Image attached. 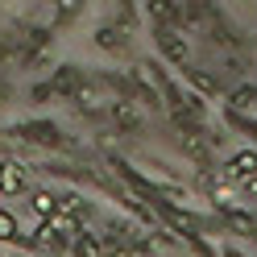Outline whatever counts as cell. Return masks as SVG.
<instances>
[{
	"mask_svg": "<svg viewBox=\"0 0 257 257\" xmlns=\"http://www.w3.org/2000/svg\"><path fill=\"white\" fill-rule=\"evenodd\" d=\"M224 170H228V179H236V183H257V150H236Z\"/></svg>",
	"mask_w": 257,
	"mask_h": 257,
	"instance_id": "cell-1",
	"label": "cell"
},
{
	"mask_svg": "<svg viewBox=\"0 0 257 257\" xmlns=\"http://www.w3.org/2000/svg\"><path fill=\"white\" fill-rule=\"evenodd\" d=\"M21 191H25V166L0 162V195H21Z\"/></svg>",
	"mask_w": 257,
	"mask_h": 257,
	"instance_id": "cell-2",
	"label": "cell"
},
{
	"mask_svg": "<svg viewBox=\"0 0 257 257\" xmlns=\"http://www.w3.org/2000/svg\"><path fill=\"white\" fill-rule=\"evenodd\" d=\"M158 50H162L170 62H183V58H187V42L174 34L170 25H162V29H158Z\"/></svg>",
	"mask_w": 257,
	"mask_h": 257,
	"instance_id": "cell-3",
	"label": "cell"
},
{
	"mask_svg": "<svg viewBox=\"0 0 257 257\" xmlns=\"http://www.w3.org/2000/svg\"><path fill=\"white\" fill-rule=\"evenodd\" d=\"M146 9H150V17L158 25H174L179 21V5H174V0H146Z\"/></svg>",
	"mask_w": 257,
	"mask_h": 257,
	"instance_id": "cell-4",
	"label": "cell"
},
{
	"mask_svg": "<svg viewBox=\"0 0 257 257\" xmlns=\"http://www.w3.org/2000/svg\"><path fill=\"white\" fill-rule=\"evenodd\" d=\"M29 207H34L42 220H50L58 212V195H54V191H34V195H29Z\"/></svg>",
	"mask_w": 257,
	"mask_h": 257,
	"instance_id": "cell-5",
	"label": "cell"
},
{
	"mask_svg": "<svg viewBox=\"0 0 257 257\" xmlns=\"http://www.w3.org/2000/svg\"><path fill=\"white\" fill-rule=\"evenodd\" d=\"M17 236H21V228H17V216L0 207V240H17Z\"/></svg>",
	"mask_w": 257,
	"mask_h": 257,
	"instance_id": "cell-6",
	"label": "cell"
},
{
	"mask_svg": "<svg viewBox=\"0 0 257 257\" xmlns=\"http://www.w3.org/2000/svg\"><path fill=\"white\" fill-rule=\"evenodd\" d=\"M75 253H79V257H100V245H95V236L83 232V236L75 240Z\"/></svg>",
	"mask_w": 257,
	"mask_h": 257,
	"instance_id": "cell-7",
	"label": "cell"
},
{
	"mask_svg": "<svg viewBox=\"0 0 257 257\" xmlns=\"http://www.w3.org/2000/svg\"><path fill=\"white\" fill-rule=\"evenodd\" d=\"M232 104H236L240 112H249V116L257 120V91H240V95H236V100H232Z\"/></svg>",
	"mask_w": 257,
	"mask_h": 257,
	"instance_id": "cell-8",
	"label": "cell"
},
{
	"mask_svg": "<svg viewBox=\"0 0 257 257\" xmlns=\"http://www.w3.org/2000/svg\"><path fill=\"white\" fill-rule=\"evenodd\" d=\"M191 83H195L203 95H212V91H216V79H207V75H191Z\"/></svg>",
	"mask_w": 257,
	"mask_h": 257,
	"instance_id": "cell-9",
	"label": "cell"
}]
</instances>
